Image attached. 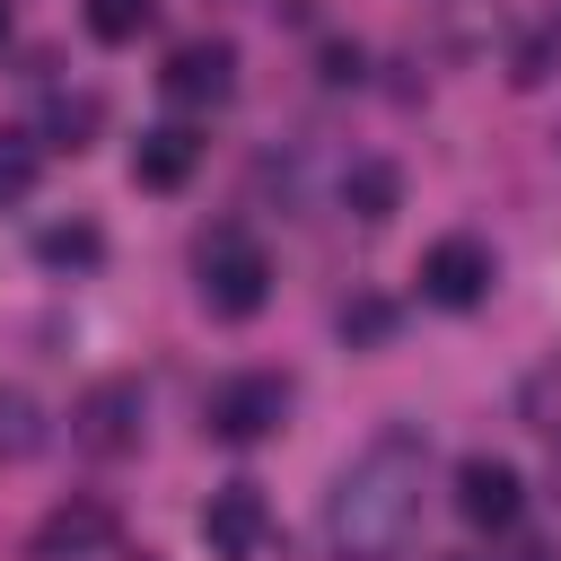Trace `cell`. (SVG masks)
Masks as SVG:
<instances>
[{
    "label": "cell",
    "mask_w": 561,
    "mask_h": 561,
    "mask_svg": "<svg viewBox=\"0 0 561 561\" xmlns=\"http://www.w3.org/2000/svg\"><path fill=\"white\" fill-rule=\"evenodd\" d=\"M0 44H9V0H0Z\"/></svg>",
    "instance_id": "17"
},
{
    "label": "cell",
    "mask_w": 561,
    "mask_h": 561,
    "mask_svg": "<svg viewBox=\"0 0 561 561\" xmlns=\"http://www.w3.org/2000/svg\"><path fill=\"white\" fill-rule=\"evenodd\" d=\"M35 184V140L26 131H0V202H18Z\"/></svg>",
    "instance_id": "15"
},
{
    "label": "cell",
    "mask_w": 561,
    "mask_h": 561,
    "mask_svg": "<svg viewBox=\"0 0 561 561\" xmlns=\"http://www.w3.org/2000/svg\"><path fill=\"white\" fill-rule=\"evenodd\" d=\"M456 508H465V526H517V508H526V482H517V465L508 456H465L456 465Z\"/></svg>",
    "instance_id": "8"
},
{
    "label": "cell",
    "mask_w": 561,
    "mask_h": 561,
    "mask_svg": "<svg viewBox=\"0 0 561 561\" xmlns=\"http://www.w3.org/2000/svg\"><path fill=\"white\" fill-rule=\"evenodd\" d=\"M421 298L430 307H482L491 298V245L482 237H438L430 254H421Z\"/></svg>",
    "instance_id": "6"
},
{
    "label": "cell",
    "mask_w": 561,
    "mask_h": 561,
    "mask_svg": "<svg viewBox=\"0 0 561 561\" xmlns=\"http://www.w3.org/2000/svg\"><path fill=\"white\" fill-rule=\"evenodd\" d=\"M149 26V0H88V35L96 44H131Z\"/></svg>",
    "instance_id": "14"
},
{
    "label": "cell",
    "mask_w": 561,
    "mask_h": 561,
    "mask_svg": "<svg viewBox=\"0 0 561 561\" xmlns=\"http://www.w3.org/2000/svg\"><path fill=\"white\" fill-rule=\"evenodd\" d=\"M193 272H202V307H210V316H228V324L263 316V298H272V263H263V245H254L245 228H219V237H202Z\"/></svg>",
    "instance_id": "2"
},
{
    "label": "cell",
    "mask_w": 561,
    "mask_h": 561,
    "mask_svg": "<svg viewBox=\"0 0 561 561\" xmlns=\"http://www.w3.org/2000/svg\"><path fill=\"white\" fill-rule=\"evenodd\" d=\"M193 158H202V140H193L184 123H158V131H140V149H131V184L175 193V184L193 175Z\"/></svg>",
    "instance_id": "10"
},
{
    "label": "cell",
    "mask_w": 561,
    "mask_h": 561,
    "mask_svg": "<svg viewBox=\"0 0 561 561\" xmlns=\"http://www.w3.org/2000/svg\"><path fill=\"white\" fill-rule=\"evenodd\" d=\"M44 447V421H35V394H18V386H0V456L18 465V456H35Z\"/></svg>",
    "instance_id": "12"
},
{
    "label": "cell",
    "mask_w": 561,
    "mask_h": 561,
    "mask_svg": "<svg viewBox=\"0 0 561 561\" xmlns=\"http://www.w3.org/2000/svg\"><path fill=\"white\" fill-rule=\"evenodd\" d=\"M202 543H210V561H263V543H272L263 491H254V482H219V491L202 500Z\"/></svg>",
    "instance_id": "5"
},
{
    "label": "cell",
    "mask_w": 561,
    "mask_h": 561,
    "mask_svg": "<svg viewBox=\"0 0 561 561\" xmlns=\"http://www.w3.org/2000/svg\"><path fill=\"white\" fill-rule=\"evenodd\" d=\"M517 412H526V430H543V438L561 447V359H543V368L517 386Z\"/></svg>",
    "instance_id": "11"
},
{
    "label": "cell",
    "mask_w": 561,
    "mask_h": 561,
    "mask_svg": "<svg viewBox=\"0 0 561 561\" xmlns=\"http://www.w3.org/2000/svg\"><path fill=\"white\" fill-rule=\"evenodd\" d=\"M421 465H430V447H421L412 430H377V438L333 473L324 535H333L342 561H386V552L412 535V517H421Z\"/></svg>",
    "instance_id": "1"
},
{
    "label": "cell",
    "mask_w": 561,
    "mask_h": 561,
    "mask_svg": "<svg viewBox=\"0 0 561 561\" xmlns=\"http://www.w3.org/2000/svg\"><path fill=\"white\" fill-rule=\"evenodd\" d=\"M342 202H351L359 219H386V210H394V167H351V175H342Z\"/></svg>",
    "instance_id": "13"
},
{
    "label": "cell",
    "mask_w": 561,
    "mask_h": 561,
    "mask_svg": "<svg viewBox=\"0 0 561 561\" xmlns=\"http://www.w3.org/2000/svg\"><path fill=\"white\" fill-rule=\"evenodd\" d=\"M210 438L219 447H254V438H272L280 421H289V377H272V368H245V377H228L219 394H210Z\"/></svg>",
    "instance_id": "3"
},
{
    "label": "cell",
    "mask_w": 561,
    "mask_h": 561,
    "mask_svg": "<svg viewBox=\"0 0 561 561\" xmlns=\"http://www.w3.org/2000/svg\"><path fill=\"white\" fill-rule=\"evenodd\" d=\"M140 421H149L140 377H96V386L70 403V438H79L88 456H131V447H140Z\"/></svg>",
    "instance_id": "4"
},
{
    "label": "cell",
    "mask_w": 561,
    "mask_h": 561,
    "mask_svg": "<svg viewBox=\"0 0 561 561\" xmlns=\"http://www.w3.org/2000/svg\"><path fill=\"white\" fill-rule=\"evenodd\" d=\"M158 88H167L175 105H228V88H237V44H219V35L175 44L167 70H158Z\"/></svg>",
    "instance_id": "7"
},
{
    "label": "cell",
    "mask_w": 561,
    "mask_h": 561,
    "mask_svg": "<svg viewBox=\"0 0 561 561\" xmlns=\"http://www.w3.org/2000/svg\"><path fill=\"white\" fill-rule=\"evenodd\" d=\"M114 535V508L105 500H70V508H53L44 526H35V561H79V552H96Z\"/></svg>",
    "instance_id": "9"
},
{
    "label": "cell",
    "mask_w": 561,
    "mask_h": 561,
    "mask_svg": "<svg viewBox=\"0 0 561 561\" xmlns=\"http://www.w3.org/2000/svg\"><path fill=\"white\" fill-rule=\"evenodd\" d=\"M44 263H96V228H44Z\"/></svg>",
    "instance_id": "16"
}]
</instances>
